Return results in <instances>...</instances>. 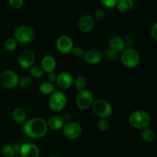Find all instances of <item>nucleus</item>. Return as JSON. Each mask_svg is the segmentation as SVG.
<instances>
[{
	"instance_id": "23",
	"label": "nucleus",
	"mask_w": 157,
	"mask_h": 157,
	"mask_svg": "<svg viewBox=\"0 0 157 157\" xmlns=\"http://www.w3.org/2000/svg\"><path fill=\"white\" fill-rule=\"evenodd\" d=\"M74 83H75V89L79 92L83 89H85L87 85V78L85 76H83V75H80V76L77 77L75 80H74Z\"/></svg>"
},
{
	"instance_id": "35",
	"label": "nucleus",
	"mask_w": 157,
	"mask_h": 157,
	"mask_svg": "<svg viewBox=\"0 0 157 157\" xmlns=\"http://www.w3.org/2000/svg\"><path fill=\"white\" fill-rule=\"evenodd\" d=\"M63 120H64V123H68V122L71 121V114H69L68 112H65V113L62 116Z\"/></svg>"
},
{
	"instance_id": "21",
	"label": "nucleus",
	"mask_w": 157,
	"mask_h": 157,
	"mask_svg": "<svg viewBox=\"0 0 157 157\" xmlns=\"http://www.w3.org/2000/svg\"><path fill=\"white\" fill-rule=\"evenodd\" d=\"M38 89L40 92L44 95H51L55 91V87L53 83H49V82H43L39 85Z\"/></svg>"
},
{
	"instance_id": "8",
	"label": "nucleus",
	"mask_w": 157,
	"mask_h": 157,
	"mask_svg": "<svg viewBox=\"0 0 157 157\" xmlns=\"http://www.w3.org/2000/svg\"><path fill=\"white\" fill-rule=\"evenodd\" d=\"M63 135L71 140L77 139L82 134V127L81 125L75 122H68L64 123L62 129Z\"/></svg>"
},
{
	"instance_id": "9",
	"label": "nucleus",
	"mask_w": 157,
	"mask_h": 157,
	"mask_svg": "<svg viewBox=\"0 0 157 157\" xmlns=\"http://www.w3.org/2000/svg\"><path fill=\"white\" fill-rule=\"evenodd\" d=\"M18 75L12 70L3 71L0 75V83L7 89H13L18 84Z\"/></svg>"
},
{
	"instance_id": "19",
	"label": "nucleus",
	"mask_w": 157,
	"mask_h": 157,
	"mask_svg": "<svg viewBox=\"0 0 157 157\" xmlns=\"http://www.w3.org/2000/svg\"><path fill=\"white\" fill-rule=\"evenodd\" d=\"M12 119L18 124H24L27 120V112L22 107H16L12 111Z\"/></svg>"
},
{
	"instance_id": "11",
	"label": "nucleus",
	"mask_w": 157,
	"mask_h": 157,
	"mask_svg": "<svg viewBox=\"0 0 157 157\" xmlns=\"http://www.w3.org/2000/svg\"><path fill=\"white\" fill-rule=\"evenodd\" d=\"M74 43L71 38L67 35H61L56 40V48L59 52L62 54H68L71 52Z\"/></svg>"
},
{
	"instance_id": "34",
	"label": "nucleus",
	"mask_w": 157,
	"mask_h": 157,
	"mask_svg": "<svg viewBox=\"0 0 157 157\" xmlns=\"http://www.w3.org/2000/svg\"><path fill=\"white\" fill-rule=\"evenodd\" d=\"M57 77H58V75L55 73V71L52 72H48V82L52 83H56Z\"/></svg>"
},
{
	"instance_id": "3",
	"label": "nucleus",
	"mask_w": 157,
	"mask_h": 157,
	"mask_svg": "<svg viewBox=\"0 0 157 157\" xmlns=\"http://www.w3.org/2000/svg\"><path fill=\"white\" fill-rule=\"evenodd\" d=\"M121 60L124 66L129 69H133L139 66L140 55L133 48H126L121 52Z\"/></svg>"
},
{
	"instance_id": "6",
	"label": "nucleus",
	"mask_w": 157,
	"mask_h": 157,
	"mask_svg": "<svg viewBox=\"0 0 157 157\" xmlns=\"http://www.w3.org/2000/svg\"><path fill=\"white\" fill-rule=\"evenodd\" d=\"M67 96L64 92L61 91H55L48 100V105L50 109L53 112H58L64 109L67 105Z\"/></svg>"
},
{
	"instance_id": "17",
	"label": "nucleus",
	"mask_w": 157,
	"mask_h": 157,
	"mask_svg": "<svg viewBox=\"0 0 157 157\" xmlns=\"http://www.w3.org/2000/svg\"><path fill=\"white\" fill-rule=\"evenodd\" d=\"M41 66L44 72H54L56 69L57 62L55 58L52 55H45L43 57L41 62Z\"/></svg>"
},
{
	"instance_id": "31",
	"label": "nucleus",
	"mask_w": 157,
	"mask_h": 157,
	"mask_svg": "<svg viewBox=\"0 0 157 157\" xmlns=\"http://www.w3.org/2000/svg\"><path fill=\"white\" fill-rule=\"evenodd\" d=\"M9 4L13 9H18L22 7L24 5V0H9Z\"/></svg>"
},
{
	"instance_id": "13",
	"label": "nucleus",
	"mask_w": 157,
	"mask_h": 157,
	"mask_svg": "<svg viewBox=\"0 0 157 157\" xmlns=\"http://www.w3.org/2000/svg\"><path fill=\"white\" fill-rule=\"evenodd\" d=\"M21 157H38L40 153L38 146L32 143H25L19 148Z\"/></svg>"
},
{
	"instance_id": "16",
	"label": "nucleus",
	"mask_w": 157,
	"mask_h": 157,
	"mask_svg": "<svg viewBox=\"0 0 157 157\" xmlns=\"http://www.w3.org/2000/svg\"><path fill=\"white\" fill-rule=\"evenodd\" d=\"M110 49L116 52H121L126 49V41L121 37L114 35L112 36L109 40Z\"/></svg>"
},
{
	"instance_id": "32",
	"label": "nucleus",
	"mask_w": 157,
	"mask_h": 157,
	"mask_svg": "<svg viewBox=\"0 0 157 157\" xmlns=\"http://www.w3.org/2000/svg\"><path fill=\"white\" fill-rule=\"evenodd\" d=\"M118 0H101V2L105 7L109 9H113L116 7V5L117 3Z\"/></svg>"
},
{
	"instance_id": "1",
	"label": "nucleus",
	"mask_w": 157,
	"mask_h": 157,
	"mask_svg": "<svg viewBox=\"0 0 157 157\" xmlns=\"http://www.w3.org/2000/svg\"><path fill=\"white\" fill-rule=\"evenodd\" d=\"M48 131L47 122L41 118L35 117L26 120L23 124V132L31 139H40L47 134Z\"/></svg>"
},
{
	"instance_id": "28",
	"label": "nucleus",
	"mask_w": 157,
	"mask_h": 157,
	"mask_svg": "<svg viewBox=\"0 0 157 157\" xmlns=\"http://www.w3.org/2000/svg\"><path fill=\"white\" fill-rule=\"evenodd\" d=\"M32 83V79L29 76H23L18 80V86L21 88H24V89H28L31 86Z\"/></svg>"
},
{
	"instance_id": "24",
	"label": "nucleus",
	"mask_w": 157,
	"mask_h": 157,
	"mask_svg": "<svg viewBox=\"0 0 157 157\" xmlns=\"http://www.w3.org/2000/svg\"><path fill=\"white\" fill-rule=\"evenodd\" d=\"M3 47L7 52H13L18 47V42L14 38H9L4 42Z\"/></svg>"
},
{
	"instance_id": "7",
	"label": "nucleus",
	"mask_w": 157,
	"mask_h": 157,
	"mask_svg": "<svg viewBox=\"0 0 157 157\" xmlns=\"http://www.w3.org/2000/svg\"><path fill=\"white\" fill-rule=\"evenodd\" d=\"M94 99V95L90 90L87 89H83L79 91L76 96V103L77 107L81 110H87L89 108L91 107L93 104Z\"/></svg>"
},
{
	"instance_id": "2",
	"label": "nucleus",
	"mask_w": 157,
	"mask_h": 157,
	"mask_svg": "<svg viewBox=\"0 0 157 157\" xmlns=\"http://www.w3.org/2000/svg\"><path fill=\"white\" fill-rule=\"evenodd\" d=\"M130 126L136 129H144L149 127L151 123L150 115L144 110H135L129 116Z\"/></svg>"
},
{
	"instance_id": "25",
	"label": "nucleus",
	"mask_w": 157,
	"mask_h": 157,
	"mask_svg": "<svg viewBox=\"0 0 157 157\" xmlns=\"http://www.w3.org/2000/svg\"><path fill=\"white\" fill-rule=\"evenodd\" d=\"M2 152L5 157H14L15 156V153H17L14 146L11 144H6L3 146Z\"/></svg>"
},
{
	"instance_id": "14",
	"label": "nucleus",
	"mask_w": 157,
	"mask_h": 157,
	"mask_svg": "<svg viewBox=\"0 0 157 157\" xmlns=\"http://www.w3.org/2000/svg\"><path fill=\"white\" fill-rule=\"evenodd\" d=\"M74 78L73 75L70 72L64 71L58 74L57 77L56 84L60 89H67L73 85Z\"/></svg>"
},
{
	"instance_id": "15",
	"label": "nucleus",
	"mask_w": 157,
	"mask_h": 157,
	"mask_svg": "<svg viewBox=\"0 0 157 157\" xmlns=\"http://www.w3.org/2000/svg\"><path fill=\"white\" fill-rule=\"evenodd\" d=\"M84 60L89 65L98 64L102 59V54L99 50L90 49L85 52L84 55Z\"/></svg>"
},
{
	"instance_id": "10",
	"label": "nucleus",
	"mask_w": 157,
	"mask_h": 157,
	"mask_svg": "<svg viewBox=\"0 0 157 157\" xmlns=\"http://www.w3.org/2000/svg\"><path fill=\"white\" fill-rule=\"evenodd\" d=\"M35 61V55L32 51L26 49L21 52L18 57V63L22 69H29L34 66Z\"/></svg>"
},
{
	"instance_id": "33",
	"label": "nucleus",
	"mask_w": 157,
	"mask_h": 157,
	"mask_svg": "<svg viewBox=\"0 0 157 157\" xmlns=\"http://www.w3.org/2000/svg\"><path fill=\"white\" fill-rule=\"evenodd\" d=\"M150 34L155 41H157V22H155L150 29Z\"/></svg>"
},
{
	"instance_id": "22",
	"label": "nucleus",
	"mask_w": 157,
	"mask_h": 157,
	"mask_svg": "<svg viewBox=\"0 0 157 157\" xmlns=\"http://www.w3.org/2000/svg\"><path fill=\"white\" fill-rule=\"evenodd\" d=\"M141 138L145 143H150L155 139V133L153 129H150V128H145V129H142Z\"/></svg>"
},
{
	"instance_id": "30",
	"label": "nucleus",
	"mask_w": 157,
	"mask_h": 157,
	"mask_svg": "<svg viewBox=\"0 0 157 157\" xmlns=\"http://www.w3.org/2000/svg\"><path fill=\"white\" fill-rule=\"evenodd\" d=\"M94 18L95 22H101L105 18L106 13L103 9H98L94 14Z\"/></svg>"
},
{
	"instance_id": "4",
	"label": "nucleus",
	"mask_w": 157,
	"mask_h": 157,
	"mask_svg": "<svg viewBox=\"0 0 157 157\" xmlns=\"http://www.w3.org/2000/svg\"><path fill=\"white\" fill-rule=\"evenodd\" d=\"M14 38L21 44H28L35 38V32L31 26L21 25L18 26L14 32Z\"/></svg>"
},
{
	"instance_id": "26",
	"label": "nucleus",
	"mask_w": 157,
	"mask_h": 157,
	"mask_svg": "<svg viewBox=\"0 0 157 157\" xmlns=\"http://www.w3.org/2000/svg\"><path fill=\"white\" fill-rule=\"evenodd\" d=\"M29 69H30V74L34 78H41V76H43L44 73V70H43L42 68L40 66H33Z\"/></svg>"
},
{
	"instance_id": "18",
	"label": "nucleus",
	"mask_w": 157,
	"mask_h": 157,
	"mask_svg": "<svg viewBox=\"0 0 157 157\" xmlns=\"http://www.w3.org/2000/svg\"><path fill=\"white\" fill-rule=\"evenodd\" d=\"M64 122L63 120L62 117L59 115H52L49 117L47 121V125L48 129H52V130H59L63 128L64 125Z\"/></svg>"
},
{
	"instance_id": "5",
	"label": "nucleus",
	"mask_w": 157,
	"mask_h": 157,
	"mask_svg": "<svg viewBox=\"0 0 157 157\" xmlns=\"http://www.w3.org/2000/svg\"><path fill=\"white\" fill-rule=\"evenodd\" d=\"M91 108L94 113L100 118L108 119L113 113V107L111 104L104 99L94 100Z\"/></svg>"
},
{
	"instance_id": "27",
	"label": "nucleus",
	"mask_w": 157,
	"mask_h": 157,
	"mask_svg": "<svg viewBox=\"0 0 157 157\" xmlns=\"http://www.w3.org/2000/svg\"><path fill=\"white\" fill-rule=\"evenodd\" d=\"M110 121L107 118H100L98 122V128L99 130L102 132H105L110 129Z\"/></svg>"
},
{
	"instance_id": "29",
	"label": "nucleus",
	"mask_w": 157,
	"mask_h": 157,
	"mask_svg": "<svg viewBox=\"0 0 157 157\" xmlns=\"http://www.w3.org/2000/svg\"><path fill=\"white\" fill-rule=\"evenodd\" d=\"M72 54L77 58H82L85 54V51L81 46H74L71 50Z\"/></svg>"
},
{
	"instance_id": "12",
	"label": "nucleus",
	"mask_w": 157,
	"mask_h": 157,
	"mask_svg": "<svg viewBox=\"0 0 157 157\" xmlns=\"http://www.w3.org/2000/svg\"><path fill=\"white\" fill-rule=\"evenodd\" d=\"M95 20L90 15H84L78 19V28L80 32L87 33L94 29L95 26Z\"/></svg>"
},
{
	"instance_id": "36",
	"label": "nucleus",
	"mask_w": 157,
	"mask_h": 157,
	"mask_svg": "<svg viewBox=\"0 0 157 157\" xmlns=\"http://www.w3.org/2000/svg\"><path fill=\"white\" fill-rule=\"evenodd\" d=\"M50 157H57L56 155H51Z\"/></svg>"
},
{
	"instance_id": "20",
	"label": "nucleus",
	"mask_w": 157,
	"mask_h": 157,
	"mask_svg": "<svg viewBox=\"0 0 157 157\" xmlns=\"http://www.w3.org/2000/svg\"><path fill=\"white\" fill-rule=\"evenodd\" d=\"M134 7V1L133 0H118L116 5L117 9L121 13H127L130 12Z\"/></svg>"
},
{
	"instance_id": "37",
	"label": "nucleus",
	"mask_w": 157,
	"mask_h": 157,
	"mask_svg": "<svg viewBox=\"0 0 157 157\" xmlns=\"http://www.w3.org/2000/svg\"><path fill=\"white\" fill-rule=\"evenodd\" d=\"M14 157H21V156H18V155H16V156H14Z\"/></svg>"
}]
</instances>
